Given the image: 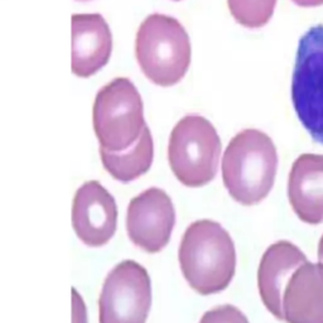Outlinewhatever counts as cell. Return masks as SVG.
Here are the masks:
<instances>
[{"mask_svg": "<svg viewBox=\"0 0 323 323\" xmlns=\"http://www.w3.org/2000/svg\"><path fill=\"white\" fill-rule=\"evenodd\" d=\"M199 323H249V319L235 306L222 304L206 312Z\"/></svg>", "mask_w": 323, "mask_h": 323, "instance_id": "obj_16", "label": "cell"}, {"mask_svg": "<svg viewBox=\"0 0 323 323\" xmlns=\"http://www.w3.org/2000/svg\"><path fill=\"white\" fill-rule=\"evenodd\" d=\"M173 2H180V0H173Z\"/></svg>", "mask_w": 323, "mask_h": 323, "instance_id": "obj_21", "label": "cell"}, {"mask_svg": "<svg viewBox=\"0 0 323 323\" xmlns=\"http://www.w3.org/2000/svg\"><path fill=\"white\" fill-rule=\"evenodd\" d=\"M104 169L120 183H130L144 176L153 164L154 142L150 129L145 126L130 148L121 152L99 149Z\"/></svg>", "mask_w": 323, "mask_h": 323, "instance_id": "obj_14", "label": "cell"}, {"mask_svg": "<svg viewBox=\"0 0 323 323\" xmlns=\"http://www.w3.org/2000/svg\"><path fill=\"white\" fill-rule=\"evenodd\" d=\"M72 323H88L86 304L76 288H72Z\"/></svg>", "mask_w": 323, "mask_h": 323, "instance_id": "obj_17", "label": "cell"}, {"mask_svg": "<svg viewBox=\"0 0 323 323\" xmlns=\"http://www.w3.org/2000/svg\"><path fill=\"white\" fill-rule=\"evenodd\" d=\"M135 58L152 83L162 87L177 85L191 64L187 30L173 16L160 13L148 15L136 32Z\"/></svg>", "mask_w": 323, "mask_h": 323, "instance_id": "obj_3", "label": "cell"}, {"mask_svg": "<svg viewBox=\"0 0 323 323\" xmlns=\"http://www.w3.org/2000/svg\"><path fill=\"white\" fill-rule=\"evenodd\" d=\"M178 261L193 290L201 295L220 293L230 285L236 271L234 240L216 221H194L182 236Z\"/></svg>", "mask_w": 323, "mask_h": 323, "instance_id": "obj_1", "label": "cell"}, {"mask_svg": "<svg viewBox=\"0 0 323 323\" xmlns=\"http://www.w3.org/2000/svg\"><path fill=\"white\" fill-rule=\"evenodd\" d=\"M288 199L298 218L323 223V154H302L292 166L288 178Z\"/></svg>", "mask_w": 323, "mask_h": 323, "instance_id": "obj_13", "label": "cell"}, {"mask_svg": "<svg viewBox=\"0 0 323 323\" xmlns=\"http://www.w3.org/2000/svg\"><path fill=\"white\" fill-rule=\"evenodd\" d=\"M71 71L80 78H90L109 63L112 53V33L99 13L71 16Z\"/></svg>", "mask_w": 323, "mask_h": 323, "instance_id": "obj_10", "label": "cell"}, {"mask_svg": "<svg viewBox=\"0 0 323 323\" xmlns=\"http://www.w3.org/2000/svg\"><path fill=\"white\" fill-rule=\"evenodd\" d=\"M76 2H82V3H86V2H91V0H76Z\"/></svg>", "mask_w": 323, "mask_h": 323, "instance_id": "obj_20", "label": "cell"}, {"mask_svg": "<svg viewBox=\"0 0 323 323\" xmlns=\"http://www.w3.org/2000/svg\"><path fill=\"white\" fill-rule=\"evenodd\" d=\"M152 307V280L135 260H123L106 275L99 297V323H145Z\"/></svg>", "mask_w": 323, "mask_h": 323, "instance_id": "obj_7", "label": "cell"}, {"mask_svg": "<svg viewBox=\"0 0 323 323\" xmlns=\"http://www.w3.org/2000/svg\"><path fill=\"white\" fill-rule=\"evenodd\" d=\"M220 155V136L206 118L190 114L174 125L168 143V162L183 186L197 188L212 182L217 174Z\"/></svg>", "mask_w": 323, "mask_h": 323, "instance_id": "obj_5", "label": "cell"}, {"mask_svg": "<svg viewBox=\"0 0 323 323\" xmlns=\"http://www.w3.org/2000/svg\"><path fill=\"white\" fill-rule=\"evenodd\" d=\"M227 5L239 24L249 29H258L271 19L276 0H227Z\"/></svg>", "mask_w": 323, "mask_h": 323, "instance_id": "obj_15", "label": "cell"}, {"mask_svg": "<svg viewBox=\"0 0 323 323\" xmlns=\"http://www.w3.org/2000/svg\"><path fill=\"white\" fill-rule=\"evenodd\" d=\"M318 260H319V263L323 264V235L318 242Z\"/></svg>", "mask_w": 323, "mask_h": 323, "instance_id": "obj_19", "label": "cell"}, {"mask_svg": "<svg viewBox=\"0 0 323 323\" xmlns=\"http://www.w3.org/2000/svg\"><path fill=\"white\" fill-rule=\"evenodd\" d=\"M145 126L143 99L130 78L116 77L99 88L92 105V128L101 149L130 148Z\"/></svg>", "mask_w": 323, "mask_h": 323, "instance_id": "obj_4", "label": "cell"}, {"mask_svg": "<svg viewBox=\"0 0 323 323\" xmlns=\"http://www.w3.org/2000/svg\"><path fill=\"white\" fill-rule=\"evenodd\" d=\"M292 2L302 8H314L323 5V0H292Z\"/></svg>", "mask_w": 323, "mask_h": 323, "instance_id": "obj_18", "label": "cell"}, {"mask_svg": "<svg viewBox=\"0 0 323 323\" xmlns=\"http://www.w3.org/2000/svg\"><path fill=\"white\" fill-rule=\"evenodd\" d=\"M129 240L145 252L163 250L176 225V210L166 191L150 187L130 199L126 210Z\"/></svg>", "mask_w": 323, "mask_h": 323, "instance_id": "obj_8", "label": "cell"}, {"mask_svg": "<svg viewBox=\"0 0 323 323\" xmlns=\"http://www.w3.org/2000/svg\"><path fill=\"white\" fill-rule=\"evenodd\" d=\"M307 261L304 252L293 242L282 240L264 252L258 269V288L265 308L279 321L283 319L282 297L292 273Z\"/></svg>", "mask_w": 323, "mask_h": 323, "instance_id": "obj_12", "label": "cell"}, {"mask_svg": "<svg viewBox=\"0 0 323 323\" xmlns=\"http://www.w3.org/2000/svg\"><path fill=\"white\" fill-rule=\"evenodd\" d=\"M71 222L78 240L88 247L105 246L118 228V204L99 180H87L77 188Z\"/></svg>", "mask_w": 323, "mask_h": 323, "instance_id": "obj_9", "label": "cell"}, {"mask_svg": "<svg viewBox=\"0 0 323 323\" xmlns=\"http://www.w3.org/2000/svg\"><path fill=\"white\" fill-rule=\"evenodd\" d=\"M287 323H323V264L306 261L289 276L282 297Z\"/></svg>", "mask_w": 323, "mask_h": 323, "instance_id": "obj_11", "label": "cell"}, {"mask_svg": "<svg viewBox=\"0 0 323 323\" xmlns=\"http://www.w3.org/2000/svg\"><path fill=\"white\" fill-rule=\"evenodd\" d=\"M278 171V152L271 138L245 129L230 140L221 160L223 186L237 203L254 206L270 193Z\"/></svg>", "mask_w": 323, "mask_h": 323, "instance_id": "obj_2", "label": "cell"}, {"mask_svg": "<svg viewBox=\"0 0 323 323\" xmlns=\"http://www.w3.org/2000/svg\"><path fill=\"white\" fill-rule=\"evenodd\" d=\"M292 102L311 138L323 145V24L311 27L299 39Z\"/></svg>", "mask_w": 323, "mask_h": 323, "instance_id": "obj_6", "label": "cell"}]
</instances>
